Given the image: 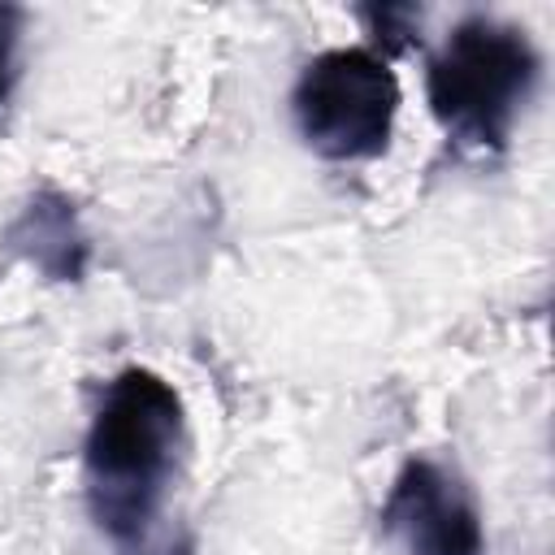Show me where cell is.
I'll return each instance as SVG.
<instances>
[{
  "mask_svg": "<svg viewBox=\"0 0 555 555\" xmlns=\"http://www.w3.org/2000/svg\"><path fill=\"white\" fill-rule=\"evenodd\" d=\"M542 74L533 39L499 17H464L425 65V100L438 126L473 152H503Z\"/></svg>",
  "mask_w": 555,
  "mask_h": 555,
  "instance_id": "cell-2",
  "label": "cell"
},
{
  "mask_svg": "<svg viewBox=\"0 0 555 555\" xmlns=\"http://www.w3.org/2000/svg\"><path fill=\"white\" fill-rule=\"evenodd\" d=\"M22 26H26V13L17 4H0V104L13 95V82H17Z\"/></svg>",
  "mask_w": 555,
  "mask_h": 555,
  "instance_id": "cell-7",
  "label": "cell"
},
{
  "mask_svg": "<svg viewBox=\"0 0 555 555\" xmlns=\"http://www.w3.org/2000/svg\"><path fill=\"white\" fill-rule=\"evenodd\" d=\"M186 442V408L156 369H117L91 412L82 442L87 512L117 555H191V546H156V520L178 477Z\"/></svg>",
  "mask_w": 555,
  "mask_h": 555,
  "instance_id": "cell-1",
  "label": "cell"
},
{
  "mask_svg": "<svg viewBox=\"0 0 555 555\" xmlns=\"http://www.w3.org/2000/svg\"><path fill=\"white\" fill-rule=\"evenodd\" d=\"M369 35L382 43V52H403L416 30H421V9L416 4H369L360 9Z\"/></svg>",
  "mask_w": 555,
  "mask_h": 555,
  "instance_id": "cell-6",
  "label": "cell"
},
{
  "mask_svg": "<svg viewBox=\"0 0 555 555\" xmlns=\"http://www.w3.org/2000/svg\"><path fill=\"white\" fill-rule=\"evenodd\" d=\"M291 113L321 160H373L395 134L399 78L377 48H325L299 69Z\"/></svg>",
  "mask_w": 555,
  "mask_h": 555,
  "instance_id": "cell-3",
  "label": "cell"
},
{
  "mask_svg": "<svg viewBox=\"0 0 555 555\" xmlns=\"http://www.w3.org/2000/svg\"><path fill=\"white\" fill-rule=\"evenodd\" d=\"M4 251L22 264H30L39 278L74 286L87 278L91 264V238L82 230L78 204L61 186H39L22 199L13 221L0 234Z\"/></svg>",
  "mask_w": 555,
  "mask_h": 555,
  "instance_id": "cell-5",
  "label": "cell"
},
{
  "mask_svg": "<svg viewBox=\"0 0 555 555\" xmlns=\"http://www.w3.org/2000/svg\"><path fill=\"white\" fill-rule=\"evenodd\" d=\"M377 520H382V533L403 546V555H481L486 551L481 507L468 481L429 455L403 460Z\"/></svg>",
  "mask_w": 555,
  "mask_h": 555,
  "instance_id": "cell-4",
  "label": "cell"
}]
</instances>
